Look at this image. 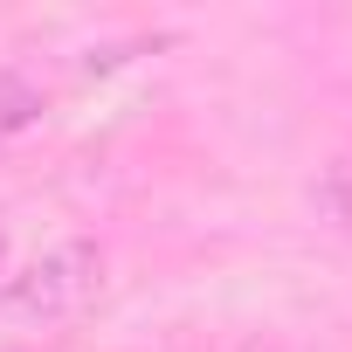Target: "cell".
I'll return each mask as SVG.
<instances>
[{
  "label": "cell",
  "instance_id": "obj_1",
  "mask_svg": "<svg viewBox=\"0 0 352 352\" xmlns=\"http://www.w3.org/2000/svg\"><path fill=\"white\" fill-rule=\"evenodd\" d=\"M97 290H104V249L90 235H63L28 270H14V283L0 290V311L21 324H69L97 304Z\"/></svg>",
  "mask_w": 352,
  "mask_h": 352
},
{
  "label": "cell",
  "instance_id": "obj_2",
  "mask_svg": "<svg viewBox=\"0 0 352 352\" xmlns=\"http://www.w3.org/2000/svg\"><path fill=\"white\" fill-rule=\"evenodd\" d=\"M42 124V90L21 69H0V145H14L21 131Z\"/></svg>",
  "mask_w": 352,
  "mask_h": 352
},
{
  "label": "cell",
  "instance_id": "obj_3",
  "mask_svg": "<svg viewBox=\"0 0 352 352\" xmlns=\"http://www.w3.org/2000/svg\"><path fill=\"white\" fill-rule=\"evenodd\" d=\"M318 208H324L338 228H352V138H345L338 159L324 166V180H318Z\"/></svg>",
  "mask_w": 352,
  "mask_h": 352
},
{
  "label": "cell",
  "instance_id": "obj_4",
  "mask_svg": "<svg viewBox=\"0 0 352 352\" xmlns=\"http://www.w3.org/2000/svg\"><path fill=\"white\" fill-rule=\"evenodd\" d=\"M14 283V256H8V221H0V290Z\"/></svg>",
  "mask_w": 352,
  "mask_h": 352
}]
</instances>
